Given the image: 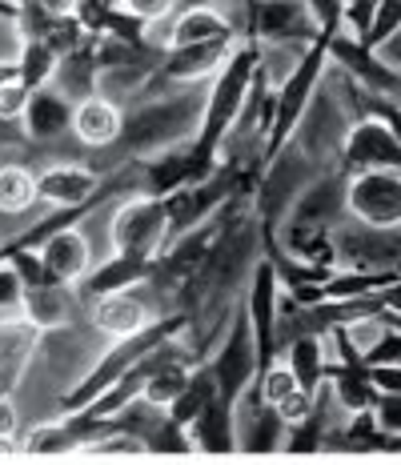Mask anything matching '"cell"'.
I'll return each mask as SVG.
<instances>
[{"instance_id": "cell-1", "label": "cell", "mask_w": 401, "mask_h": 465, "mask_svg": "<svg viewBox=\"0 0 401 465\" xmlns=\"http://www.w3.org/2000/svg\"><path fill=\"white\" fill-rule=\"evenodd\" d=\"M205 96L209 84H177V89L145 93L133 109H125L121 124V149L133 161H153L161 153L181 149L189 137H197Z\"/></svg>"}, {"instance_id": "cell-2", "label": "cell", "mask_w": 401, "mask_h": 465, "mask_svg": "<svg viewBox=\"0 0 401 465\" xmlns=\"http://www.w3.org/2000/svg\"><path fill=\"white\" fill-rule=\"evenodd\" d=\"M361 93L366 89H361L341 64L326 61L317 89H313L306 109H301L289 141L297 144L309 161H317L321 169H334L354 121H361Z\"/></svg>"}, {"instance_id": "cell-3", "label": "cell", "mask_w": 401, "mask_h": 465, "mask_svg": "<svg viewBox=\"0 0 401 465\" xmlns=\"http://www.w3.org/2000/svg\"><path fill=\"white\" fill-rule=\"evenodd\" d=\"M253 73H257V45L237 41V48L229 53V61L217 69L209 84V96H205V113H201V129H197V161L209 164L213 149L221 144V137L229 133V124L237 121L241 101H246Z\"/></svg>"}, {"instance_id": "cell-4", "label": "cell", "mask_w": 401, "mask_h": 465, "mask_svg": "<svg viewBox=\"0 0 401 465\" xmlns=\"http://www.w3.org/2000/svg\"><path fill=\"white\" fill-rule=\"evenodd\" d=\"M169 245V213L153 193H129L109 205V253L156 261Z\"/></svg>"}, {"instance_id": "cell-5", "label": "cell", "mask_w": 401, "mask_h": 465, "mask_svg": "<svg viewBox=\"0 0 401 465\" xmlns=\"http://www.w3.org/2000/svg\"><path fill=\"white\" fill-rule=\"evenodd\" d=\"M317 173H321V164L309 161L293 141L273 149L266 157V173H261V181H257V197H253V209H257L253 217L261 221V229L266 232L277 229L281 221H286V213L293 209V201L301 197V189H306Z\"/></svg>"}, {"instance_id": "cell-6", "label": "cell", "mask_w": 401, "mask_h": 465, "mask_svg": "<svg viewBox=\"0 0 401 465\" xmlns=\"http://www.w3.org/2000/svg\"><path fill=\"white\" fill-rule=\"evenodd\" d=\"M334 269H366V273H397L401 265V225H366L357 217H341L329 229Z\"/></svg>"}, {"instance_id": "cell-7", "label": "cell", "mask_w": 401, "mask_h": 465, "mask_svg": "<svg viewBox=\"0 0 401 465\" xmlns=\"http://www.w3.org/2000/svg\"><path fill=\"white\" fill-rule=\"evenodd\" d=\"M213 381H217V397L221 401H237L241 393L257 381L261 373V353H257V337H253V325L246 317V305L237 302L233 309L229 325L221 333V349L213 353V365H209Z\"/></svg>"}, {"instance_id": "cell-8", "label": "cell", "mask_w": 401, "mask_h": 465, "mask_svg": "<svg viewBox=\"0 0 401 465\" xmlns=\"http://www.w3.org/2000/svg\"><path fill=\"white\" fill-rule=\"evenodd\" d=\"M346 213L366 221V225H401V173L397 169L349 173Z\"/></svg>"}, {"instance_id": "cell-9", "label": "cell", "mask_w": 401, "mask_h": 465, "mask_svg": "<svg viewBox=\"0 0 401 465\" xmlns=\"http://www.w3.org/2000/svg\"><path fill=\"white\" fill-rule=\"evenodd\" d=\"M346 185H349V173L334 164V169H321L317 177L301 189V197L293 201V209L286 213L281 225L293 229H313V232H329L346 217Z\"/></svg>"}, {"instance_id": "cell-10", "label": "cell", "mask_w": 401, "mask_h": 465, "mask_svg": "<svg viewBox=\"0 0 401 465\" xmlns=\"http://www.w3.org/2000/svg\"><path fill=\"white\" fill-rule=\"evenodd\" d=\"M36 257L45 265V277L61 281V285H81L85 273L96 265V249H93L89 232L76 225V221H65L53 232H45Z\"/></svg>"}, {"instance_id": "cell-11", "label": "cell", "mask_w": 401, "mask_h": 465, "mask_svg": "<svg viewBox=\"0 0 401 465\" xmlns=\"http://www.w3.org/2000/svg\"><path fill=\"white\" fill-rule=\"evenodd\" d=\"M101 173L89 161H48L36 173V197L48 209H85L101 197Z\"/></svg>"}, {"instance_id": "cell-12", "label": "cell", "mask_w": 401, "mask_h": 465, "mask_svg": "<svg viewBox=\"0 0 401 465\" xmlns=\"http://www.w3.org/2000/svg\"><path fill=\"white\" fill-rule=\"evenodd\" d=\"M337 164L346 173H361V169H397L401 173V137L381 116H361V121H354V129H349L346 144H341Z\"/></svg>"}, {"instance_id": "cell-13", "label": "cell", "mask_w": 401, "mask_h": 465, "mask_svg": "<svg viewBox=\"0 0 401 465\" xmlns=\"http://www.w3.org/2000/svg\"><path fill=\"white\" fill-rule=\"evenodd\" d=\"M253 36L257 45H313L321 36L306 0H253Z\"/></svg>"}, {"instance_id": "cell-14", "label": "cell", "mask_w": 401, "mask_h": 465, "mask_svg": "<svg viewBox=\"0 0 401 465\" xmlns=\"http://www.w3.org/2000/svg\"><path fill=\"white\" fill-rule=\"evenodd\" d=\"M241 305H246V317H249V325H253V337H257L261 370H266L273 357H277V353H273V329H277V309H281V277H277V269H273L269 257H261L257 265H253Z\"/></svg>"}, {"instance_id": "cell-15", "label": "cell", "mask_w": 401, "mask_h": 465, "mask_svg": "<svg viewBox=\"0 0 401 465\" xmlns=\"http://www.w3.org/2000/svg\"><path fill=\"white\" fill-rule=\"evenodd\" d=\"M156 317H161L156 302H149V297L136 293V285L133 289H113V293H101L93 302V309H89V325L101 337H109V341H116V337L145 333L149 325H156Z\"/></svg>"}, {"instance_id": "cell-16", "label": "cell", "mask_w": 401, "mask_h": 465, "mask_svg": "<svg viewBox=\"0 0 401 465\" xmlns=\"http://www.w3.org/2000/svg\"><path fill=\"white\" fill-rule=\"evenodd\" d=\"M237 41L241 36H217V41L165 48L161 64H156V81L161 84H197L205 76H217V69L229 61Z\"/></svg>"}, {"instance_id": "cell-17", "label": "cell", "mask_w": 401, "mask_h": 465, "mask_svg": "<svg viewBox=\"0 0 401 465\" xmlns=\"http://www.w3.org/2000/svg\"><path fill=\"white\" fill-rule=\"evenodd\" d=\"M217 36H241L233 21L221 13L217 5H189L165 21V41L161 48H181V45H201V41H217Z\"/></svg>"}, {"instance_id": "cell-18", "label": "cell", "mask_w": 401, "mask_h": 465, "mask_svg": "<svg viewBox=\"0 0 401 465\" xmlns=\"http://www.w3.org/2000/svg\"><path fill=\"white\" fill-rule=\"evenodd\" d=\"M121 124H125V109L101 93L73 104V137L81 141L85 149H109V144H116Z\"/></svg>"}, {"instance_id": "cell-19", "label": "cell", "mask_w": 401, "mask_h": 465, "mask_svg": "<svg viewBox=\"0 0 401 465\" xmlns=\"http://www.w3.org/2000/svg\"><path fill=\"white\" fill-rule=\"evenodd\" d=\"M21 317H28L36 329H56V325L76 322V317H81V305H76V285H61V281L25 285Z\"/></svg>"}, {"instance_id": "cell-20", "label": "cell", "mask_w": 401, "mask_h": 465, "mask_svg": "<svg viewBox=\"0 0 401 465\" xmlns=\"http://www.w3.org/2000/svg\"><path fill=\"white\" fill-rule=\"evenodd\" d=\"M21 121H25L28 141H36V144L61 141L65 133H73V104H68L56 89H33Z\"/></svg>"}, {"instance_id": "cell-21", "label": "cell", "mask_w": 401, "mask_h": 465, "mask_svg": "<svg viewBox=\"0 0 401 465\" xmlns=\"http://www.w3.org/2000/svg\"><path fill=\"white\" fill-rule=\"evenodd\" d=\"M48 89H56L68 104L93 96L96 93V56H93V48L76 45V48H68V53L56 56L53 73H48Z\"/></svg>"}, {"instance_id": "cell-22", "label": "cell", "mask_w": 401, "mask_h": 465, "mask_svg": "<svg viewBox=\"0 0 401 465\" xmlns=\"http://www.w3.org/2000/svg\"><path fill=\"white\" fill-rule=\"evenodd\" d=\"M326 381L334 397L341 401L346 413H357V410H369L374 401V385H369V373H366V361H341V365H329L326 370Z\"/></svg>"}, {"instance_id": "cell-23", "label": "cell", "mask_w": 401, "mask_h": 465, "mask_svg": "<svg viewBox=\"0 0 401 465\" xmlns=\"http://www.w3.org/2000/svg\"><path fill=\"white\" fill-rule=\"evenodd\" d=\"M286 365L297 377V385L306 393H313L321 381H326V341L317 333H301L286 345Z\"/></svg>"}, {"instance_id": "cell-24", "label": "cell", "mask_w": 401, "mask_h": 465, "mask_svg": "<svg viewBox=\"0 0 401 465\" xmlns=\"http://www.w3.org/2000/svg\"><path fill=\"white\" fill-rule=\"evenodd\" d=\"M36 173L21 161H5L0 164V213L5 217H25L36 205Z\"/></svg>"}, {"instance_id": "cell-25", "label": "cell", "mask_w": 401, "mask_h": 465, "mask_svg": "<svg viewBox=\"0 0 401 465\" xmlns=\"http://www.w3.org/2000/svg\"><path fill=\"white\" fill-rule=\"evenodd\" d=\"M36 337H41V329L28 322V317L5 313L0 317V365H5V370H21V365H28L33 361Z\"/></svg>"}, {"instance_id": "cell-26", "label": "cell", "mask_w": 401, "mask_h": 465, "mask_svg": "<svg viewBox=\"0 0 401 465\" xmlns=\"http://www.w3.org/2000/svg\"><path fill=\"white\" fill-rule=\"evenodd\" d=\"M21 450L28 453V458H68V453L81 450V438H76V430L68 421H41L28 430V438Z\"/></svg>"}, {"instance_id": "cell-27", "label": "cell", "mask_w": 401, "mask_h": 465, "mask_svg": "<svg viewBox=\"0 0 401 465\" xmlns=\"http://www.w3.org/2000/svg\"><path fill=\"white\" fill-rule=\"evenodd\" d=\"M397 25H401V0H377V5H374V16H369L366 36H361V45L377 48L389 33H394Z\"/></svg>"}, {"instance_id": "cell-28", "label": "cell", "mask_w": 401, "mask_h": 465, "mask_svg": "<svg viewBox=\"0 0 401 465\" xmlns=\"http://www.w3.org/2000/svg\"><path fill=\"white\" fill-rule=\"evenodd\" d=\"M369 413H374V425L389 438H401V390L397 393H374L369 401Z\"/></svg>"}, {"instance_id": "cell-29", "label": "cell", "mask_w": 401, "mask_h": 465, "mask_svg": "<svg viewBox=\"0 0 401 465\" xmlns=\"http://www.w3.org/2000/svg\"><path fill=\"white\" fill-rule=\"evenodd\" d=\"M116 5H121L125 16H133L141 25H161L177 13V0H116Z\"/></svg>"}, {"instance_id": "cell-30", "label": "cell", "mask_w": 401, "mask_h": 465, "mask_svg": "<svg viewBox=\"0 0 401 465\" xmlns=\"http://www.w3.org/2000/svg\"><path fill=\"white\" fill-rule=\"evenodd\" d=\"M28 96H33V84H25L21 76L0 84V121H21Z\"/></svg>"}, {"instance_id": "cell-31", "label": "cell", "mask_w": 401, "mask_h": 465, "mask_svg": "<svg viewBox=\"0 0 401 465\" xmlns=\"http://www.w3.org/2000/svg\"><path fill=\"white\" fill-rule=\"evenodd\" d=\"M25 281L13 269V261H0V313H21Z\"/></svg>"}, {"instance_id": "cell-32", "label": "cell", "mask_w": 401, "mask_h": 465, "mask_svg": "<svg viewBox=\"0 0 401 465\" xmlns=\"http://www.w3.org/2000/svg\"><path fill=\"white\" fill-rule=\"evenodd\" d=\"M374 393H397L401 390V365H366Z\"/></svg>"}, {"instance_id": "cell-33", "label": "cell", "mask_w": 401, "mask_h": 465, "mask_svg": "<svg viewBox=\"0 0 401 465\" xmlns=\"http://www.w3.org/2000/svg\"><path fill=\"white\" fill-rule=\"evenodd\" d=\"M374 53H377V61H381V64H389L394 73H401V25L374 48Z\"/></svg>"}, {"instance_id": "cell-34", "label": "cell", "mask_w": 401, "mask_h": 465, "mask_svg": "<svg viewBox=\"0 0 401 465\" xmlns=\"http://www.w3.org/2000/svg\"><path fill=\"white\" fill-rule=\"evenodd\" d=\"M16 430H21V410L8 393H0V438H16Z\"/></svg>"}, {"instance_id": "cell-35", "label": "cell", "mask_w": 401, "mask_h": 465, "mask_svg": "<svg viewBox=\"0 0 401 465\" xmlns=\"http://www.w3.org/2000/svg\"><path fill=\"white\" fill-rule=\"evenodd\" d=\"M33 5H41L48 16H76L85 8V0H33Z\"/></svg>"}, {"instance_id": "cell-36", "label": "cell", "mask_w": 401, "mask_h": 465, "mask_svg": "<svg viewBox=\"0 0 401 465\" xmlns=\"http://www.w3.org/2000/svg\"><path fill=\"white\" fill-rule=\"evenodd\" d=\"M13 76H21V64H16V61H0V84L13 81Z\"/></svg>"}, {"instance_id": "cell-37", "label": "cell", "mask_w": 401, "mask_h": 465, "mask_svg": "<svg viewBox=\"0 0 401 465\" xmlns=\"http://www.w3.org/2000/svg\"><path fill=\"white\" fill-rule=\"evenodd\" d=\"M189 5H217V0H177V8H189Z\"/></svg>"}, {"instance_id": "cell-38", "label": "cell", "mask_w": 401, "mask_h": 465, "mask_svg": "<svg viewBox=\"0 0 401 465\" xmlns=\"http://www.w3.org/2000/svg\"><path fill=\"white\" fill-rule=\"evenodd\" d=\"M394 104H397V109H401V93H397V101H394Z\"/></svg>"}, {"instance_id": "cell-39", "label": "cell", "mask_w": 401, "mask_h": 465, "mask_svg": "<svg viewBox=\"0 0 401 465\" xmlns=\"http://www.w3.org/2000/svg\"><path fill=\"white\" fill-rule=\"evenodd\" d=\"M0 261H5V249H0Z\"/></svg>"}]
</instances>
